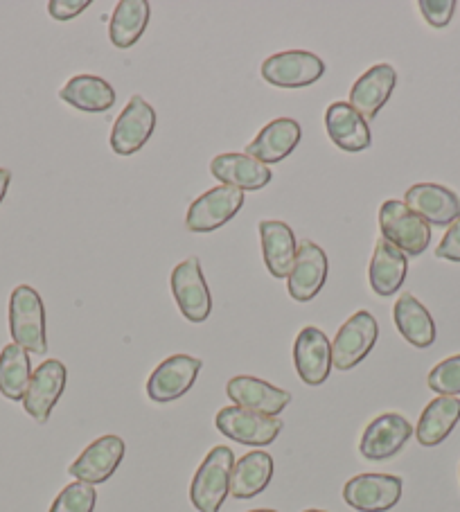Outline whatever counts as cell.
Instances as JSON below:
<instances>
[{"label":"cell","instance_id":"9a60e30c","mask_svg":"<svg viewBox=\"0 0 460 512\" xmlns=\"http://www.w3.org/2000/svg\"><path fill=\"white\" fill-rule=\"evenodd\" d=\"M327 269H330L327 267V255L321 246L309 240L300 242L294 267H291L287 278L289 296L298 303H309L325 287Z\"/></svg>","mask_w":460,"mask_h":512},{"label":"cell","instance_id":"6da1fadb","mask_svg":"<svg viewBox=\"0 0 460 512\" xmlns=\"http://www.w3.org/2000/svg\"><path fill=\"white\" fill-rule=\"evenodd\" d=\"M10 332L16 346L32 352V355H46L48 334H46V307L37 289L30 285H19L10 298Z\"/></svg>","mask_w":460,"mask_h":512},{"label":"cell","instance_id":"9c48e42d","mask_svg":"<svg viewBox=\"0 0 460 512\" xmlns=\"http://www.w3.org/2000/svg\"><path fill=\"white\" fill-rule=\"evenodd\" d=\"M156 129V111L140 95H134L115 120L111 131V149L118 156L140 152Z\"/></svg>","mask_w":460,"mask_h":512},{"label":"cell","instance_id":"30bf717a","mask_svg":"<svg viewBox=\"0 0 460 512\" xmlns=\"http://www.w3.org/2000/svg\"><path fill=\"white\" fill-rule=\"evenodd\" d=\"M402 497V479L393 474H359L343 488V499L359 512H386Z\"/></svg>","mask_w":460,"mask_h":512},{"label":"cell","instance_id":"f546056e","mask_svg":"<svg viewBox=\"0 0 460 512\" xmlns=\"http://www.w3.org/2000/svg\"><path fill=\"white\" fill-rule=\"evenodd\" d=\"M32 379V364L28 350H23L16 343L5 346L0 352V393L7 400L21 402L28 393Z\"/></svg>","mask_w":460,"mask_h":512},{"label":"cell","instance_id":"74e56055","mask_svg":"<svg viewBox=\"0 0 460 512\" xmlns=\"http://www.w3.org/2000/svg\"><path fill=\"white\" fill-rule=\"evenodd\" d=\"M303 512H325V510H316V508H312V510H303Z\"/></svg>","mask_w":460,"mask_h":512},{"label":"cell","instance_id":"e575fe53","mask_svg":"<svg viewBox=\"0 0 460 512\" xmlns=\"http://www.w3.org/2000/svg\"><path fill=\"white\" fill-rule=\"evenodd\" d=\"M88 7H91V0H50L48 12L52 19L68 21V19H75V16L86 12Z\"/></svg>","mask_w":460,"mask_h":512},{"label":"cell","instance_id":"ac0fdd59","mask_svg":"<svg viewBox=\"0 0 460 512\" xmlns=\"http://www.w3.org/2000/svg\"><path fill=\"white\" fill-rule=\"evenodd\" d=\"M294 361L298 377L307 386L325 384L332 368V343L327 334L314 325L300 330L294 346Z\"/></svg>","mask_w":460,"mask_h":512},{"label":"cell","instance_id":"836d02e7","mask_svg":"<svg viewBox=\"0 0 460 512\" xmlns=\"http://www.w3.org/2000/svg\"><path fill=\"white\" fill-rule=\"evenodd\" d=\"M436 258L460 262V217L447 228L445 237H442V242L436 249Z\"/></svg>","mask_w":460,"mask_h":512},{"label":"cell","instance_id":"484cf974","mask_svg":"<svg viewBox=\"0 0 460 512\" xmlns=\"http://www.w3.org/2000/svg\"><path fill=\"white\" fill-rule=\"evenodd\" d=\"M273 479V458L267 452H249L235 461L233 474H230V497L253 499Z\"/></svg>","mask_w":460,"mask_h":512},{"label":"cell","instance_id":"d6a6232c","mask_svg":"<svg viewBox=\"0 0 460 512\" xmlns=\"http://www.w3.org/2000/svg\"><path fill=\"white\" fill-rule=\"evenodd\" d=\"M420 12L424 21L433 25L436 30H442L454 19L456 0H420Z\"/></svg>","mask_w":460,"mask_h":512},{"label":"cell","instance_id":"f1b7e54d","mask_svg":"<svg viewBox=\"0 0 460 512\" xmlns=\"http://www.w3.org/2000/svg\"><path fill=\"white\" fill-rule=\"evenodd\" d=\"M149 10L147 0H120L115 5V12L109 23V37L115 48L127 50L143 37L149 23Z\"/></svg>","mask_w":460,"mask_h":512},{"label":"cell","instance_id":"83f0119b","mask_svg":"<svg viewBox=\"0 0 460 512\" xmlns=\"http://www.w3.org/2000/svg\"><path fill=\"white\" fill-rule=\"evenodd\" d=\"M59 97L70 107L86 113H104L115 104L113 86L102 77L77 75L61 88Z\"/></svg>","mask_w":460,"mask_h":512},{"label":"cell","instance_id":"d4e9b609","mask_svg":"<svg viewBox=\"0 0 460 512\" xmlns=\"http://www.w3.org/2000/svg\"><path fill=\"white\" fill-rule=\"evenodd\" d=\"M460 420V397L438 395L436 400L427 404L422 411L415 438L422 447H436L454 431Z\"/></svg>","mask_w":460,"mask_h":512},{"label":"cell","instance_id":"4fadbf2b","mask_svg":"<svg viewBox=\"0 0 460 512\" xmlns=\"http://www.w3.org/2000/svg\"><path fill=\"white\" fill-rule=\"evenodd\" d=\"M411 436L413 427L409 420L400 413H384L366 427L364 436H361L359 452L368 461H386V458L400 454Z\"/></svg>","mask_w":460,"mask_h":512},{"label":"cell","instance_id":"1f68e13d","mask_svg":"<svg viewBox=\"0 0 460 512\" xmlns=\"http://www.w3.org/2000/svg\"><path fill=\"white\" fill-rule=\"evenodd\" d=\"M429 388L438 395L456 397L460 395V355L449 357L429 373Z\"/></svg>","mask_w":460,"mask_h":512},{"label":"cell","instance_id":"2e32d148","mask_svg":"<svg viewBox=\"0 0 460 512\" xmlns=\"http://www.w3.org/2000/svg\"><path fill=\"white\" fill-rule=\"evenodd\" d=\"M226 395L235 406H242V409L262 413V416L271 418H278L291 402V393L264 382V379L249 375L230 379L226 384Z\"/></svg>","mask_w":460,"mask_h":512},{"label":"cell","instance_id":"7402d4cb","mask_svg":"<svg viewBox=\"0 0 460 512\" xmlns=\"http://www.w3.org/2000/svg\"><path fill=\"white\" fill-rule=\"evenodd\" d=\"M300 136H303V129L296 120L278 118L260 131L258 138L246 147V154L258 158L264 165L280 163L298 147Z\"/></svg>","mask_w":460,"mask_h":512},{"label":"cell","instance_id":"d590c367","mask_svg":"<svg viewBox=\"0 0 460 512\" xmlns=\"http://www.w3.org/2000/svg\"><path fill=\"white\" fill-rule=\"evenodd\" d=\"M10 181H12V172L10 170H3V167H0V203H3L5 194H7V188H10Z\"/></svg>","mask_w":460,"mask_h":512},{"label":"cell","instance_id":"7c38bea8","mask_svg":"<svg viewBox=\"0 0 460 512\" xmlns=\"http://www.w3.org/2000/svg\"><path fill=\"white\" fill-rule=\"evenodd\" d=\"M201 359L190 355H174L158 366L147 382V395L152 402L167 404L183 397L197 382Z\"/></svg>","mask_w":460,"mask_h":512},{"label":"cell","instance_id":"603a6c76","mask_svg":"<svg viewBox=\"0 0 460 512\" xmlns=\"http://www.w3.org/2000/svg\"><path fill=\"white\" fill-rule=\"evenodd\" d=\"M260 237H262V255L264 264L273 278L285 280L289 278V271L294 267L296 260V237L291 226L285 222H260Z\"/></svg>","mask_w":460,"mask_h":512},{"label":"cell","instance_id":"d6986e66","mask_svg":"<svg viewBox=\"0 0 460 512\" xmlns=\"http://www.w3.org/2000/svg\"><path fill=\"white\" fill-rule=\"evenodd\" d=\"M210 172L217 181H221V185H230V188L242 192L267 188L273 179L269 165L260 163L258 158L249 154H219L212 158Z\"/></svg>","mask_w":460,"mask_h":512},{"label":"cell","instance_id":"8d00e7d4","mask_svg":"<svg viewBox=\"0 0 460 512\" xmlns=\"http://www.w3.org/2000/svg\"><path fill=\"white\" fill-rule=\"evenodd\" d=\"M251 512H278V510H267V508H260V510H251Z\"/></svg>","mask_w":460,"mask_h":512},{"label":"cell","instance_id":"44dd1931","mask_svg":"<svg viewBox=\"0 0 460 512\" xmlns=\"http://www.w3.org/2000/svg\"><path fill=\"white\" fill-rule=\"evenodd\" d=\"M327 136L343 152H364L373 143L366 118L350 107L348 102H334L325 113Z\"/></svg>","mask_w":460,"mask_h":512},{"label":"cell","instance_id":"e0dca14e","mask_svg":"<svg viewBox=\"0 0 460 512\" xmlns=\"http://www.w3.org/2000/svg\"><path fill=\"white\" fill-rule=\"evenodd\" d=\"M404 203L429 226H451L460 217V199L445 185L418 183L404 194Z\"/></svg>","mask_w":460,"mask_h":512},{"label":"cell","instance_id":"277c9868","mask_svg":"<svg viewBox=\"0 0 460 512\" xmlns=\"http://www.w3.org/2000/svg\"><path fill=\"white\" fill-rule=\"evenodd\" d=\"M379 339V325L370 312L352 314L332 341V366L350 370L361 364Z\"/></svg>","mask_w":460,"mask_h":512},{"label":"cell","instance_id":"cb8c5ba5","mask_svg":"<svg viewBox=\"0 0 460 512\" xmlns=\"http://www.w3.org/2000/svg\"><path fill=\"white\" fill-rule=\"evenodd\" d=\"M406 271H409L406 255L382 237L375 244L373 260H370V287L379 296H393L402 289Z\"/></svg>","mask_w":460,"mask_h":512},{"label":"cell","instance_id":"ffe728a7","mask_svg":"<svg viewBox=\"0 0 460 512\" xmlns=\"http://www.w3.org/2000/svg\"><path fill=\"white\" fill-rule=\"evenodd\" d=\"M397 86V73L391 64H379L357 79L350 91V107L361 113L366 120L377 118L384 104L391 100Z\"/></svg>","mask_w":460,"mask_h":512},{"label":"cell","instance_id":"3957f363","mask_svg":"<svg viewBox=\"0 0 460 512\" xmlns=\"http://www.w3.org/2000/svg\"><path fill=\"white\" fill-rule=\"evenodd\" d=\"M379 228L386 242L397 246L404 255H420L431 242V228L404 201H384L379 210Z\"/></svg>","mask_w":460,"mask_h":512},{"label":"cell","instance_id":"4316f807","mask_svg":"<svg viewBox=\"0 0 460 512\" xmlns=\"http://www.w3.org/2000/svg\"><path fill=\"white\" fill-rule=\"evenodd\" d=\"M393 319L402 337L415 348H429L436 341V323L418 298L404 294L393 307Z\"/></svg>","mask_w":460,"mask_h":512},{"label":"cell","instance_id":"ba28073f","mask_svg":"<svg viewBox=\"0 0 460 512\" xmlns=\"http://www.w3.org/2000/svg\"><path fill=\"white\" fill-rule=\"evenodd\" d=\"M172 294L181 314L190 323H203L212 312V296L197 258L176 264L172 271Z\"/></svg>","mask_w":460,"mask_h":512},{"label":"cell","instance_id":"8992f818","mask_svg":"<svg viewBox=\"0 0 460 512\" xmlns=\"http://www.w3.org/2000/svg\"><path fill=\"white\" fill-rule=\"evenodd\" d=\"M215 425L226 438L251 447L271 445L282 431V420L262 416V413L242 409V406L235 404L226 406V409H221L217 413Z\"/></svg>","mask_w":460,"mask_h":512},{"label":"cell","instance_id":"7a4b0ae2","mask_svg":"<svg viewBox=\"0 0 460 512\" xmlns=\"http://www.w3.org/2000/svg\"><path fill=\"white\" fill-rule=\"evenodd\" d=\"M235 467V454L230 447L219 445L203 458L190 485V501L199 512H219L230 494V474Z\"/></svg>","mask_w":460,"mask_h":512},{"label":"cell","instance_id":"8fae6325","mask_svg":"<svg viewBox=\"0 0 460 512\" xmlns=\"http://www.w3.org/2000/svg\"><path fill=\"white\" fill-rule=\"evenodd\" d=\"M68 382V370L59 359H48L34 370L28 393L23 397V406L28 411V416L43 425L48 422L52 409H55L59 397L66 391Z\"/></svg>","mask_w":460,"mask_h":512},{"label":"cell","instance_id":"52a82bcc","mask_svg":"<svg viewBox=\"0 0 460 512\" xmlns=\"http://www.w3.org/2000/svg\"><path fill=\"white\" fill-rule=\"evenodd\" d=\"M325 75V61L314 52L287 50L262 64V77L278 88H305Z\"/></svg>","mask_w":460,"mask_h":512},{"label":"cell","instance_id":"5bb4252c","mask_svg":"<svg viewBox=\"0 0 460 512\" xmlns=\"http://www.w3.org/2000/svg\"><path fill=\"white\" fill-rule=\"evenodd\" d=\"M125 458V440L120 436H102L88 445L70 465V476L77 481L97 485L109 481Z\"/></svg>","mask_w":460,"mask_h":512},{"label":"cell","instance_id":"5b68a950","mask_svg":"<svg viewBox=\"0 0 460 512\" xmlns=\"http://www.w3.org/2000/svg\"><path fill=\"white\" fill-rule=\"evenodd\" d=\"M244 206V192L230 185H217L194 199L188 208L185 224L192 233H212L228 224Z\"/></svg>","mask_w":460,"mask_h":512},{"label":"cell","instance_id":"4dcf8cb0","mask_svg":"<svg viewBox=\"0 0 460 512\" xmlns=\"http://www.w3.org/2000/svg\"><path fill=\"white\" fill-rule=\"evenodd\" d=\"M95 501L97 492L93 485L75 481L59 492V497L52 503L50 512H93Z\"/></svg>","mask_w":460,"mask_h":512}]
</instances>
